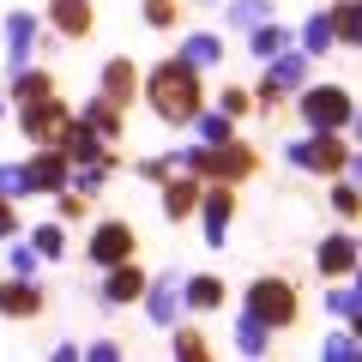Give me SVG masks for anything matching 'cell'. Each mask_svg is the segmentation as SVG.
<instances>
[{
	"label": "cell",
	"mask_w": 362,
	"mask_h": 362,
	"mask_svg": "<svg viewBox=\"0 0 362 362\" xmlns=\"http://www.w3.org/2000/svg\"><path fill=\"white\" fill-rule=\"evenodd\" d=\"M139 90H145V103L157 109V121H169V127H187L199 115V66H187L181 54H169L163 66H151L139 78Z\"/></svg>",
	"instance_id": "6da1fadb"
},
{
	"label": "cell",
	"mask_w": 362,
	"mask_h": 362,
	"mask_svg": "<svg viewBox=\"0 0 362 362\" xmlns=\"http://www.w3.org/2000/svg\"><path fill=\"white\" fill-rule=\"evenodd\" d=\"M169 169H194V175H211V181H247L254 175V151L235 139L223 145H194V151H175Z\"/></svg>",
	"instance_id": "7a4b0ae2"
},
{
	"label": "cell",
	"mask_w": 362,
	"mask_h": 362,
	"mask_svg": "<svg viewBox=\"0 0 362 362\" xmlns=\"http://www.w3.org/2000/svg\"><path fill=\"white\" fill-rule=\"evenodd\" d=\"M302 121H308L314 133H344L350 121H356V103H350L344 85H308L302 90Z\"/></svg>",
	"instance_id": "3957f363"
},
{
	"label": "cell",
	"mask_w": 362,
	"mask_h": 362,
	"mask_svg": "<svg viewBox=\"0 0 362 362\" xmlns=\"http://www.w3.org/2000/svg\"><path fill=\"white\" fill-rule=\"evenodd\" d=\"M247 314H254L266 332H284V326L296 320V290H290L284 278H254V284H247Z\"/></svg>",
	"instance_id": "277c9868"
},
{
	"label": "cell",
	"mask_w": 362,
	"mask_h": 362,
	"mask_svg": "<svg viewBox=\"0 0 362 362\" xmlns=\"http://www.w3.org/2000/svg\"><path fill=\"white\" fill-rule=\"evenodd\" d=\"M290 163L314 169V175H332V169H350V145L338 139V133H314L308 127V139L290 145Z\"/></svg>",
	"instance_id": "5b68a950"
},
{
	"label": "cell",
	"mask_w": 362,
	"mask_h": 362,
	"mask_svg": "<svg viewBox=\"0 0 362 362\" xmlns=\"http://www.w3.org/2000/svg\"><path fill=\"white\" fill-rule=\"evenodd\" d=\"M66 121H73V115L54 103V90H49V97H30V103H25L18 127H25L30 139H42V145H61V127H66Z\"/></svg>",
	"instance_id": "8992f818"
},
{
	"label": "cell",
	"mask_w": 362,
	"mask_h": 362,
	"mask_svg": "<svg viewBox=\"0 0 362 362\" xmlns=\"http://www.w3.org/2000/svg\"><path fill=\"white\" fill-rule=\"evenodd\" d=\"M302 78H308V54H272L266 61V78H259V103H278L284 90H296Z\"/></svg>",
	"instance_id": "52a82bcc"
},
{
	"label": "cell",
	"mask_w": 362,
	"mask_h": 362,
	"mask_svg": "<svg viewBox=\"0 0 362 362\" xmlns=\"http://www.w3.org/2000/svg\"><path fill=\"white\" fill-rule=\"evenodd\" d=\"M0 314H6V320H37L42 314V290H37V278H6V284H0Z\"/></svg>",
	"instance_id": "ba28073f"
},
{
	"label": "cell",
	"mask_w": 362,
	"mask_h": 362,
	"mask_svg": "<svg viewBox=\"0 0 362 362\" xmlns=\"http://www.w3.org/2000/svg\"><path fill=\"white\" fill-rule=\"evenodd\" d=\"M66 169H73V163H66V151H61V145L37 151V157L25 163V175H30V194H61V187H66Z\"/></svg>",
	"instance_id": "9c48e42d"
},
{
	"label": "cell",
	"mask_w": 362,
	"mask_h": 362,
	"mask_svg": "<svg viewBox=\"0 0 362 362\" xmlns=\"http://www.w3.org/2000/svg\"><path fill=\"white\" fill-rule=\"evenodd\" d=\"M139 296H145V272L133 266V254H127V259H115V266H109L103 302H109V308H127V302H139Z\"/></svg>",
	"instance_id": "30bf717a"
},
{
	"label": "cell",
	"mask_w": 362,
	"mask_h": 362,
	"mask_svg": "<svg viewBox=\"0 0 362 362\" xmlns=\"http://www.w3.org/2000/svg\"><path fill=\"white\" fill-rule=\"evenodd\" d=\"M199 211H206V242L223 247L230 242V218H235V194H230V181L223 187H211V194H199Z\"/></svg>",
	"instance_id": "8fae6325"
},
{
	"label": "cell",
	"mask_w": 362,
	"mask_h": 362,
	"mask_svg": "<svg viewBox=\"0 0 362 362\" xmlns=\"http://www.w3.org/2000/svg\"><path fill=\"white\" fill-rule=\"evenodd\" d=\"M314 259H320L326 278H356L362 247H356V235H350V230H338V235H326V242H320V254H314Z\"/></svg>",
	"instance_id": "7c38bea8"
},
{
	"label": "cell",
	"mask_w": 362,
	"mask_h": 362,
	"mask_svg": "<svg viewBox=\"0 0 362 362\" xmlns=\"http://www.w3.org/2000/svg\"><path fill=\"white\" fill-rule=\"evenodd\" d=\"M85 254L97 259V266H115V259L133 254V230H127V223H97V235L85 242Z\"/></svg>",
	"instance_id": "4fadbf2b"
},
{
	"label": "cell",
	"mask_w": 362,
	"mask_h": 362,
	"mask_svg": "<svg viewBox=\"0 0 362 362\" xmlns=\"http://www.w3.org/2000/svg\"><path fill=\"white\" fill-rule=\"evenodd\" d=\"M199 194H206V187H199V175L194 169H181L175 181H163V218H187V211H199Z\"/></svg>",
	"instance_id": "5bb4252c"
},
{
	"label": "cell",
	"mask_w": 362,
	"mask_h": 362,
	"mask_svg": "<svg viewBox=\"0 0 362 362\" xmlns=\"http://www.w3.org/2000/svg\"><path fill=\"white\" fill-rule=\"evenodd\" d=\"M145 308H151V320L157 326H169L175 320V308H181V272H169V278H145Z\"/></svg>",
	"instance_id": "9a60e30c"
},
{
	"label": "cell",
	"mask_w": 362,
	"mask_h": 362,
	"mask_svg": "<svg viewBox=\"0 0 362 362\" xmlns=\"http://www.w3.org/2000/svg\"><path fill=\"white\" fill-rule=\"evenodd\" d=\"M49 25L61 30L66 42L90 37V0H49Z\"/></svg>",
	"instance_id": "2e32d148"
},
{
	"label": "cell",
	"mask_w": 362,
	"mask_h": 362,
	"mask_svg": "<svg viewBox=\"0 0 362 362\" xmlns=\"http://www.w3.org/2000/svg\"><path fill=\"white\" fill-rule=\"evenodd\" d=\"M61 151H66V163H90V157H103V139H97L85 121H66L61 127Z\"/></svg>",
	"instance_id": "e0dca14e"
},
{
	"label": "cell",
	"mask_w": 362,
	"mask_h": 362,
	"mask_svg": "<svg viewBox=\"0 0 362 362\" xmlns=\"http://www.w3.org/2000/svg\"><path fill=\"white\" fill-rule=\"evenodd\" d=\"M133 90H139L133 61H109V66H103V97H109L115 109H127V103H133Z\"/></svg>",
	"instance_id": "ac0fdd59"
},
{
	"label": "cell",
	"mask_w": 362,
	"mask_h": 362,
	"mask_svg": "<svg viewBox=\"0 0 362 362\" xmlns=\"http://www.w3.org/2000/svg\"><path fill=\"white\" fill-rule=\"evenodd\" d=\"M326 25H332V42H350L356 49L362 42V6L356 0H338V6H326Z\"/></svg>",
	"instance_id": "d6986e66"
},
{
	"label": "cell",
	"mask_w": 362,
	"mask_h": 362,
	"mask_svg": "<svg viewBox=\"0 0 362 362\" xmlns=\"http://www.w3.org/2000/svg\"><path fill=\"white\" fill-rule=\"evenodd\" d=\"M326 314H338L350 332H362V290L350 284V278H344L338 290H326Z\"/></svg>",
	"instance_id": "ffe728a7"
},
{
	"label": "cell",
	"mask_w": 362,
	"mask_h": 362,
	"mask_svg": "<svg viewBox=\"0 0 362 362\" xmlns=\"http://www.w3.org/2000/svg\"><path fill=\"white\" fill-rule=\"evenodd\" d=\"M181 302H187V308L194 314H211L223 302V284L218 278H206V272H199V278H187V284H181Z\"/></svg>",
	"instance_id": "44dd1931"
},
{
	"label": "cell",
	"mask_w": 362,
	"mask_h": 362,
	"mask_svg": "<svg viewBox=\"0 0 362 362\" xmlns=\"http://www.w3.org/2000/svg\"><path fill=\"white\" fill-rule=\"evenodd\" d=\"M78 121H85V127L97 133V139H115V133H121V109L109 103V97H90V103H85V115H78Z\"/></svg>",
	"instance_id": "7402d4cb"
},
{
	"label": "cell",
	"mask_w": 362,
	"mask_h": 362,
	"mask_svg": "<svg viewBox=\"0 0 362 362\" xmlns=\"http://www.w3.org/2000/svg\"><path fill=\"white\" fill-rule=\"evenodd\" d=\"M30 42H37V18H30V13H13V18H6V49H13V66L30 61Z\"/></svg>",
	"instance_id": "603a6c76"
},
{
	"label": "cell",
	"mask_w": 362,
	"mask_h": 362,
	"mask_svg": "<svg viewBox=\"0 0 362 362\" xmlns=\"http://www.w3.org/2000/svg\"><path fill=\"white\" fill-rule=\"evenodd\" d=\"M218 54H223V42H218V37H206V30L181 37V61H187V66H199V73H206V66H218Z\"/></svg>",
	"instance_id": "cb8c5ba5"
},
{
	"label": "cell",
	"mask_w": 362,
	"mask_h": 362,
	"mask_svg": "<svg viewBox=\"0 0 362 362\" xmlns=\"http://www.w3.org/2000/svg\"><path fill=\"white\" fill-rule=\"evenodd\" d=\"M247 49H254L259 61H272V54H284V49H290V30H284V25H266V18H259L254 37H247Z\"/></svg>",
	"instance_id": "d4e9b609"
},
{
	"label": "cell",
	"mask_w": 362,
	"mask_h": 362,
	"mask_svg": "<svg viewBox=\"0 0 362 362\" xmlns=\"http://www.w3.org/2000/svg\"><path fill=\"white\" fill-rule=\"evenodd\" d=\"M49 90H54V78L49 73H42V66H18V73H13V97H18V103H30V97H49Z\"/></svg>",
	"instance_id": "484cf974"
},
{
	"label": "cell",
	"mask_w": 362,
	"mask_h": 362,
	"mask_svg": "<svg viewBox=\"0 0 362 362\" xmlns=\"http://www.w3.org/2000/svg\"><path fill=\"white\" fill-rule=\"evenodd\" d=\"M103 181H109V163L103 157H90V163H78V175H73V194H103Z\"/></svg>",
	"instance_id": "4316f807"
},
{
	"label": "cell",
	"mask_w": 362,
	"mask_h": 362,
	"mask_svg": "<svg viewBox=\"0 0 362 362\" xmlns=\"http://www.w3.org/2000/svg\"><path fill=\"white\" fill-rule=\"evenodd\" d=\"M266 326L254 320V314H242V326H235V350H242V356H259V350H266Z\"/></svg>",
	"instance_id": "83f0119b"
},
{
	"label": "cell",
	"mask_w": 362,
	"mask_h": 362,
	"mask_svg": "<svg viewBox=\"0 0 362 362\" xmlns=\"http://www.w3.org/2000/svg\"><path fill=\"white\" fill-rule=\"evenodd\" d=\"M187 127L199 133V145H223V139H230V115H223V109H218V115H194Z\"/></svg>",
	"instance_id": "f1b7e54d"
},
{
	"label": "cell",
	"mask_w": 362,
	"mask_h": 362,
	"mask_svg": "<svg viewBox=\"0 0 362 362\" xmlns=\"http://www.w3.org/2000/svg\"><path fill=\"white\" fill-rule=\"evenodd\" d=\"M320 356H326V362H356V356H362V338H356V332H332V338L320 344Z\"/></svg>",
	"instance_id": "f546056e"
},
{
	"label": "cell",
	"mask_w": 362,
	"mask_h": 362,
	"mask_svg": "<svg viewBox=\"0 0 362 362\" xmlns=\"http://www.w3.org/2000/svg\"><path fill=\"white\" fill-rule=\"evenodd\" d=\"M302 49H308V54H326V49H332V25H326V13H314L308 25H302Z\"/></svg>",
	"instance_id": "4dcf8cb0"
},
{
	"label": "cell",
	"mask_w": 362,
	"mask_h": 362,
	"mask_svg": "<svg viewBox=\"0 0 362 362\" xmlns=\"http://www.w3.org/2000/svg\"><path fill=\"white\" fill-rule=\"evenodd\" d=\"M30 247H37L42 259H61V254H66V235H61V223H37V242H30Z\"/></svg>",
	"instance_id": "1f68e13d"
},
{
	"label": "cell",
	"mask_w": 362,
	"mask_h": 362,
	"mask_svg": "<svg viewBox=\"0 0 362 362\" xmlns=\"http://www.w3.org/2000/svg\"><path fill=\"white\" fill-rule=\"evenodd\" d=\"M0 194H6V199H25V194H30L25 163H0Z\"/></svg>",
	"instance_id": "d6a6232c"
},
{
	"label": "cell",
	"mask_w": 362,
	"mask_h": 362,
	"mask_svg": "<svg viewBox=\"0 0 362 362\" xmlns=\"http://www.w3.org/2000/svg\"><path fill=\"white\" fill-rule=\"evenodd\" d=\"M272 6H278V0H235L230 25H259V18H272Z\"/></svg>",
	"instance_id": "836d02e7"
},
{
	"label": "cell",
	"mask_w": 362,
	"mask_h": 362,
	"mask_svg": "<svg viewBox=\"0 0 362 362\" xmlns=\"http://www.w3.org/2000/svg\"><path fill=\"white\" fill-rule=\"evenodd\" d=\"M145 25L169 30V25H175V0H145Z\"/></svg>",
	"instance_id": "e575fe53"
},
{
	"label": "cell",
	"mask_w": 362,
	"mask_h": 362,
	"mask_svg": "<svg viewBox=\"0 0 362 362\" xmlns=\"http://www.w3.org/2000/svg\"><path fill=\"white\" fill-rule=\"evenodd\" d=\"M175 356L199 362V356H206V338H199V332H175Z\"/></svg>",
	"instance_id": "d590c367"
},
{
	"label": "cell",
	"mask_w": 362,
	"mask_h": 362,
	"mask_svg": "<svg viewBox=\"0 0 362 362\" xmlns=\"http://www.w3.org/2000/svg\"><path fill=\"white\" fill-rule=\"evenodd\" d=\"M332 206H338V218H356V187H350V181L332 187Z\"/></svg>",
	"instance_id": "8d00e7d4"
},
{
	"label": "cell",
	"mask_w": 362,
	"mask_h": 362,
	"mask_svg": "<svg viewBox=\"0 0 362 362\" xmlns=\"http://www.w3.org/2000/svg\"><path fill=\"white\" fill-rule=\"evenodd\" d=\"M6 266H13L18 278H30V272H37V247H13V259H6Z\"/></svg>",
	"instance_id": "74e56055"
},
{
	"label": "cell",
	"mask_w": 362,
	"mask_h": 362,
	"mask_svg": "<svg viewBox=\"0 0 362 362\" xmlns=\"http://www.w3.org/2000/svg\"><path fill=\"white\" fill-rule=\"evenodd\" d=\"M223 115H230V121L247 115V90H223Z\"/></svg>",
	"instance_id": "f35d334b"
},
{
	"label": "cell",
	"mask_w": 362,
	"mask_h": 362,
	"mask_svg": "<svg viewBox=\"0 0 362 362\" xmlns=\"http://www.w3.org/2000/svg\"><path fill=\"white\" fill-rule=\"evenodd\" d=\"M139 175H145V181H163V175H169V157H151V163H139Z\"/></svg>",
	"instance_id": "ab89813d"
},
{
	"label": "cell",
	"mask_w": 362,
	"mask_h": 362,
	"mask_svg": "<svg viewBox=\"0 0 362 362\" xmlns=\"http://www.w3.org/2000/svg\"><path fill=\"white\" fill-rule=\"evenodd\" d=\"M13 230H18V218H13V199L0 194V235H13Z\"/></svg>",
	"instance_id": "60d3db41"
},
{
	"label": "cell",
	"mask_w": 362,
	"mask_h": 362,
	"mask_svg": "<svg viewBox=\"0 0 362 362\" xmlns=\"http://www.w3.org/2000/svg\"><path fill=\"white\" fill-rule=\"evenodd\" d=\"M85 211V194H61V218H78Z\"/></svg>",
	"instance_id": "b9f144b4"
},
{
	"label": "cell",
	"mask_w": 362,
	"mask_h": 362,
	"mask_svg": "<svg viewBox=\"0 0 362 362\" xmlns=\"http://www.w3.org/2000/svg\"><path fill=\"white\" fill-rule=\"evenodd\" d=\"M0 115H6V103H0Z\"/></svg>",
	"instance_id": "7bdbcfd3"
}]
</instances>
